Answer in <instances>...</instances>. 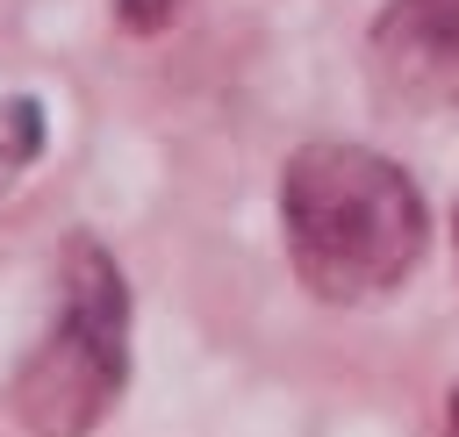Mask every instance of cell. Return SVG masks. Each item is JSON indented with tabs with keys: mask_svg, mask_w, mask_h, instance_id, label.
Segmentation results:
<instances>
[{
	"mask_svg": "<svg viewBox=\"0 0 459 437\" xmlns=\"http://www.w3.org/2000/svg\"><path fill=\"white\" fill-rule=\"evenodd\" d=\"M36 158H43V107L29 93H0V201Z\"/></svg>",
	"mask_w": 459,
	"mask_h": 437,
	"instance_id": "277c9868",
	"label": "cell"
},
{
	"mask_svg": "<svg viewBox=\"0 0 459 437\" xmlns=\"http://www.w3.org/2000/svg\"><path fill=\"white\" fill-rule=\"evenodd\" d=\"M186 0H115V14H122V29H136V36H158V29H172V14H179Z\"/></svg>",
	"mask_w": 459,
	"mask_h": 437,
	"instance_id": "5b68a950",
	"label": "cell"
},
{
	"mask_svg": "<svg viewBox=\"0 0 459 437\" xmlns=\"http://www.w3.org/2000/svg\"><path fill=\"white\" fill-rule=\"evenodd\" d=\"M366 79L402 115L459 107V0H387L366 36Z\"/></svg>",
	"mask_w": 459,
	"mask_h": 437,
	"instance_id": "3957f363",
	"label": "cell"
},
{
	"mask_svg": "<svg viewBox=\"0 0 459 437\" xmlns=\"http://www.w3.org/2000/svg\"><path fill=\"white\" fill-rule=\"evenodd\" d=\"M280 222L294 279L337 308L394 294L423 258V193L366 143H301L280 179Z\"/></svg>",
	"mask_w": 459,
	"mask_h": 437,
	"instance_id": "6da1fadb",
	"label": "cell"
},
{
	"mask_svg": "<svg viewBox=\"0 0 459 437\" xmlns=\"http://www.w3.org/2000/svg\"><path fill=\"white\" fill-rule=\"evenodd\" d=\"M445 430L459 437V387H452V408H445Z\"/></svg>",
	"mask_w": 459,
	"mask_h": 437,
	"instance_id": "8992f818",
	"label": "cell"
},
{
	"mask_svg": "<svg viewBox=\"0 0 459 437\" xmlns=\"http://www.w3.org/2000/svg\"><path fill=\"white\" fill-rule=\"evenodd\" d=\"M129 387V287L108 244H57V315L7 380V416L36 437H86Z\"/></svg>",
	"mask_w": 459,
	"mask_h": 437,
	"instance_id": "7a4b0ae2",
	"label": "cell"
}]
</instances>
